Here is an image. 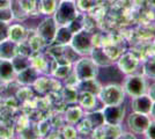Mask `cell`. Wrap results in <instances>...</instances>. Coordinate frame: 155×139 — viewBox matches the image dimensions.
Instances as JSON below:
<instances>
[{"mask_svg":"<svg viewBox=\"0 0 155 139\" xmlns=\"http://www.w3.org/2000/svg\"><path fill=\"white\" fill-rule=\"evenodd\" d=\"M15 70L11 60L0 59V80L2 81H9L15 75Z\"/></svg>","mask_w":155,"mask_h":139,"instance_id":"obj_18","label":"cell"},{"mask_svg":"<svg viewBox=\"0 0 155 139\" xmlns=\"http://www.w3.org/2000/svg\"><path fill=\"white\" fill-rule=\"evenodd\" d=\"M29 60H30V65L32 67H35L37 71H43L44 68L46 67V60L42 57V56H32L31 58L29 57Z\"/></svg>","mask_w":155,"mask_h":139,"instance_id":"obj_29","label":"cell"},{"mask_svg":"<svg viewBox=\"0 0 155 139\" xmlns=\"http://www.w3.org/2000/svg\"><path fill=\"white\" fill-rule=\"evenodd\" d=\"M9 5H11V0H0V9L9 8Z\"/></svg>","mask_w":155,"mask_h":139,"instance_id":"obj_45","label":"cell"},{"mask_svg":"<svg viewBox=\"0 0 155 139\" xmlns=\"http://www.w3.org/2000/svg\"><path fill=\"white\" fill-rule=\"evenodd\" d=\"M147 94L149 98L153 100V102H155V82L147 87Z\"/></svg>","mask_w":155,"mask_h":139,"instance_id":"obj_44","label":"cell"},{"mask_svg":"<svg viewBox=\"0 0 155 139\" xmlns=\"http://www.w3.org/2000/svg\"><path fill=\"white\" fill-rule=\"evenodd\" d=\"M146 137L149 139H155V119H150L147 130L145 131Z\"/></svg>","mask_w":155,"mask_h":139,"instance_id":"obj_41","label":"cell"},{"mask_svg":"<svg viewBox=\"0 0 155 139\" xmlns=\"http://www.w3.org/2000/svg\"><path fill=\"white\" fill-rule=\"evenodd\" d=\"M27 38V30L21 25H12L8 26V40L14 43H20Z\"/></svg>","mask_w":155,"mask_h":139,"instance_id":"obj_16","label":"cell"},{"mask_svg":"<svg viewBox=\"0 0 155 139\" xmlns=\"http://www.w3.org/2000/svg\"><path fill=\"white\" fill-rule=\"evenodd\" d=\"M22 8L26 11L27 14H30L34 12L36 7V0H20Z\"/></svg>","mask_w":155,"mask_h":139,"instance_id":"obj_35","label":"cell"},{"mask_svg":"<svg viewBox=\"0 0 155 139\" xmlns=\"http://www.w3.org/2000/svg\"><path fill=\"white\" fill-rule=\"evenodd\" d=\"M94 45V36L87 29H81L80 31L73 34V37L70 42V46L81 56L91 55Z\"/></svg>","mask_w":155,"mask_h":139,"instance_id":"obj_3","label":"cell"},{"mask_svg":"<svg viewBox=\"0 0 155 139\" xmlns=\"http://www.w3.org/2000/svg\"><path fill=\"white\" fill-rule=\"evenodd\" d=\"M104 123L107 124H122L125 117V107L123 103L115 106H104L102 109Z\"/></svg>","mask_w":155,"mask_h":139,"instance_id":"obj_7","label":"cell"},{"mask_svg":"<svg viewBox=\"0 0 155 139\" xmlns=\"http://www.w3.org/2000/svg\"><path fill=\"white\" fill-rule=\"evenodd\" d=\"M11 121H12V110L6 107L0 111V124H8Z\"/></svg>","mask_w":155,"mask_h":139,"instance_id":"obj_33","label":"cell"},{"mask_svg":"<svg viewBox=\"0 0 155 139\" xmlns=\"http://www.w3.org/2000/svg\"><path fill=\"white\" fill-rule=\"evenodd\" d=\"M63 98L67 103H77L78 98H79V93H78L77 86H67L63 89Z\"/></svg>","mask_w":155,"mask_h":139,"instance_id":"obj_23","label":"cell"},{"mask_svg":"<svg viewBox=\"0 0 155 139\" xmlns=\"http://www.w3.org/2000/svg\"><path fill=\"white\" fill-rule=\"evenodd\" d=\"M91 55V58L95 61V64H96L97 66H110L114 63V60L108 55V52L104 49H101L98 46H93Z\"/></svg>","mask_w":155,"mask_h":139,"instance_id":"obj_12","label":"cell"},{"mask_svg":"<svg viewBox=\"0 0 155 139\" xmlns=\"http://www.w3.org/2000/svg\"><path fill=\"white\" fill-rule=\"evenodd\" d=\"M73 73L75 74V77L79 81L93 79V78H96L97 74H98V66L91 58L82 57L75 61Z\"/></svg>","mask_w":155,"mask_h":139,"instance_id":"obj_4","label":"cell"},{"mask_svg":"<svg viewBox=\"0 0 155 139\" xmlns=\"http://www.w3.org/2000/svg\"><path fill=\"white\" fill-rule=\"evenodd\" d=\"M18 126L21 127V131H23V130H26L27 127H29V117H28L27 115H22V116H20Z\"/></svg>","mask_w":155,"mask_h":139,"instance_id":"obj_42","label":"cell"},{"mask_svg":"<svg viewBox=\"0 0 155 139\" xmlns=\"http://www.w3.org/2000/svg\"><path fill=\"white\" fill-rule=\"evenodd\" d=\"M13 19V15L9 8H5V9H0V21H4V22H9V21Z\"/></svg>","mask_w":155,"mask_h":139,"instance_id":"obj_40","label":"cell"},{"mask_svg":"<svg viewBox=\"0 0 155 139\" xmlns=\"http://www.w3.org/2000/svg\"><path fill=\"white\" fill-rule=\"evenodd\" d=\"M8 38V25L7 22L0 21V42Z\"/></svg>","mask_w":155,"mask_h":139,"instance_id":"obj_39","label":"cell"},{"mask_svg":"<svg viewBox=\"0 0 155 139\" xmlns=\"http://www.w3.org/2000/svg\"><path fill=\"white\" fill-rule=\"evenodd\" d=\"M75 5H77V8L86 12V11H91L94 7V2L93 0H77Z\"/></svg>","mask_w":155,"mask_h":139,"instance_id":"obj_34","label":"cell"},{"mask_svg":"<svg viewBox=\"0 0 155 139\" xmlns=\"http://www.w3.org/2000/svg\"><path fill=\"white\" fill-rule=\"evenodd\" d=\"M73 37V33L70 30V28L67 26H59L56 31L54 41L58 45H68Z\"/></svg>","mask_w":155,"mask_h":139,"instance_id":"obj_17","label":"cell"},{"mask_svg":"<svg viewBox=\"0 0 155 139\" xmlns=\"http://www.w3.org/2000/svg\"><path fill=\"white\" fill-rule=\"evenodd\" d=\"M101 87H102V85L98 82V80L96 78H93V79L79 81L77 88L80 89V92H88V93H91V94H95L97 96V94L100 92Z\"/></svg>","mask_w":155,"mask_h":139,"instance_id":"obj_15","label":"cell"},{"mask_svg":"<svg viewBox=\"0 0 155 139\" xmlns=\"http://www.w3.org/2000/svg\"><path fill=\"white\" fill-rule=\"evenodd\" d=\"M86 119H87V121H88V123L91 124V129H95V127H97V126L104 124V118H103L102 110L89 113L87 116H86Z\"/></svg>","mask_w":155,"mask_h":139,"instance_id":"obj_24","label":"cell"},{"mask_svg":"<svg viewBox=\"0 0 155 139\" xmlns=\"http://www.w3.org/2000/svg\"><path fill=\"white\" fill-rule=\"evenodd\" d=\"M72 71L73 70H72V66L70 63H65V64H63V63H57V65L53 68L52 73L58 79H65V78H67L71 74Z\"/></svg>","mask_w":155,"mask_h":139,"instance_id":"obj_21","label":"cell"},{"mask_svg":"<svg viewBox=\"0 0 155 139\" xmlns=\"http://www.w3.org/2000/svg\"><path fill=\"white\" fill-rule=\"evenodd\" d=\"M35 89L39 93H46L48 91H50L51 88V79L48 78H37L36 81L34 82Z\"/></svg>","mask_w":155,"mask_h":139,"instance_id":"obj_28","label":"cell"},{"mask_svg":"<svg viewBox=\"0 0 155 139\" xmlns=\"http://www.w3.org/2000/svg\"><path fill=\"white\" fill-rule=\"evenodd\" d=\"M139 66V59L134 53L132 52H125L123 53L119 59H118V67L123 73L132 74L137 71V68Z\"/></svg>","mask_w":155,"mask_h":139,"instance_id":"obj_10","label":"cell"},{"mask_svg":"<svg viewBox=\"0 0 155 139\" xmlns=\"http://www.w3.org/2000/svg\"><path fill=\"white\" fill-rule=\"evenodd\" d=\"M9 9L12 12L13 19H18V20H23L26 19L28 14L26 11L22 8L20 0H11V5H9Z\"/></svg>","mask_w":155,"mask_h":139,"instance_id":"obj_22","label":"cell"},{"mask_svg":"<svg viewBox=\"0 0 155 139\" xmlns=\"http://www.w3.org/2000/svg\"><path fill=\"white\" fill-rule=\"evenodd\" d=\"M31 98L32 92L30 91V88H28V87H23V88H21V89H19L16 92V99L20 100V101L26 102V101H29Z\"/></svg>","mask_w":155,"mask_h":139,"instance_id":"obj_32","label":"cell"},{"mask_svg":"<svg viewBox=\"0 0 155 139\" xmlns=\"http://www.w3.org/2000/svg\"><path fill=\"white\" fill-rule=\"evenodd\" d=\"M27 42H28V44L30 46V49L32 50V52H38L39 50L44 46V44H45V42L39 37L37 33H34L32 35H30L28 37Z\"/></svg>","mask_w":155,"mask_h":139,"instance_id":"obj_27","label":"cell"},{"mask_svg":"<svg viewBox=\"0 0 155 139\" xmlns=\"http://www.w3.org/2000/svg\"><path fill=\"white\" fill-rule=\"evenodd\" d=\"M61 134L64 138H75L78 134V131L71 125H66L61 130Z\"/></svg>","mask_w":155,"mask_h":139,"instance_id":"obj_37","label":"cell"},{"mask_svg":"<svg viewBox=\"0 0 155 139\" xmlns=\"http://www.w3.org/2000/svg\"><path fill=\"white\" fill-rule=\"evenodd\" d=\"M16 55H18L16 43H14L8 38L0 42V59L12 60Z\"/></svg>","mask_w":155,"mask_h":139,"instance_id":"obj_14","label":"cell"},{"mask_svg":"<svg viewBox=\"0 0 155 139\" xmlns=\"http://www.w3.org/2000/svg\"><path fill=\"white\" fill-rule=\"evenodd\" d=\"M18 101H19V100L16 99V98H8V99L5 101V107L9 108V109L16 108V107H18Z\"/></svg>","mask_w":155,"mask_h":139,"instance_id":"obj_43","label":"cell"},{"mask_svg":"<svg viewBox=\"0 0 155 139\" xmlns=\"http://www.w3.org/2000/svg\"><path fill=\"white\" fill-rule=\"evenodd\" d=\"M57 28H58V25L56 23L54 19L53 18H48V19L43 20L39 23L36 33L46 44V43H51L54 41Z\"/></svg>","mask_w":155,"mask_h":139,"instance_id":"obj_8","label":"cell"},{"mask_svg":"<svg viewBox=\"0 0 155 139\" xmlns=\"http://www.w3.org/2000/svg\"><path fill=\"white\" fill-rule=\"evenodd\" d=\"M96 99L97 96L95 94H91V93L88 92H81L79 94L78 102L81 106V108H84L86 110H89V109L95 108V106H96Z\"/></svg>","mask_w":155,"mask_h":139,"instance_id":"obj_19","label":"cell"},{"mask_svg":"<svg viewBox=\"0 0 155 139\" xmlns=\"http://www.w3.org/2000/svg\"><path fill=\"white\" fill-rule=\"evenodd\" d=\"M13 137V129L8 124H0V138H11Z\"/></svg>","mask_w":155,"mask_h":139,"instance_id":"obj_36","label":"cell"},{"mask_svg":"<svg viewBox=\"0 0 155 139\" xmlns=\"http://www.w3.org/2000/svg\"><path fill=\"white\" fill-rule=\"evenodd\" d=\"M149 117H150V119H155V102H153L152 109L149 111Z\"/></svg>","mask_w":155,"mask_h":139,"instance_id":"obj_46","label":"cell"},{"mask_svg":"<svg viewBox=\"0 0 155 139\" xmlns=\"http://www.w3.org/2000/svg\"><path fill=\"white\" fill-rule=\"evenodd\" d=\"M11 61H12L14 70H15L16 73L22 71V70H25L26 67L30 66V60H29V58L25 57V56H21V55H16Z\"/></svg>","mask_w":155,"mask_h":139,"instance_id":"obj_25","label":"cell"},{"mask_svg":"<svg viewBox=\"0 0 155 139\" xmlns=\"http://www.w3.org/2000/svg\"><path fill=\"white\" fill-rule=\"evenodd\" d=\"M79 15L77 5L73 0H61L57 5L53 14V19L59 26H67Z\"/></svg>","mask_w":155,"mask_h":139,"instance_id":"obj_2","label":"cell"},{"mask_svg":"<svg viewBox=\"0 0 155 139\" xmlns=\"http://www.w3.org/2000/svg\"><path fill=\"white\" fill-rule=\"evenodd\" d=\"M38 131H37V134H42V136H44L46 133L49 132V129H50V123H49V121H46V119H42L41 122L38 123Z\"/></svg>","mask_w":155,"mask_h":139,"instance_id":"obj_38","label":"cell"},{"mask_svg":"<svg viewBox=\"0 0 155 139\" xmlns=\"http://www.w3.org/2000/svg\"><path fill=\"white\" fill-rule=\"evenodd\" d=\"M147 81L146 79L139 74H127L126 79L124 81L123 89L125 94H127L131 98H136L147 93Z\"/></svg>","mask_w":155,"mask_h":139,"instance_id":"obj_5","label":"cell"},{"mask_svg":"<svg viewBox=\"0 0 155 139\" xmlns=\"http://www.w3.org/2000/svg\"><path fill=\"white\" fill-rule=\"evenodd\" d=\"M16 48H18V55H21V56H25V57H30L32 53V50L30 49V46L28 44L27 40L22 41L16 44Z\"/></svg>","mask_w":155,"mask_h":139,"instance_id":"obj_31","label":"cell"},{"mask_svg":"<svg viewBox=\"0 0 155 139\" xmlns=\"http://www.w3.org/2000/svg\"><path fill=\"white\" fill-rule=\"evenodd\" d=\"M97 98L104 106H115L124 102L125 92L123 89V86L117 84H109L101 87L100 92L97 94Z\"/></svg>","mask_w":155,"mask_h":139,"instance_id":"obj_1","label":"cell"},{"mask_svg":"<svg viewBox=\"0 0 155 139\" xmlns=\"http://www.w3.org/2000/svg\"><path fill=\"white\" fill-rule=\"evenodd\" d=\"M123 132L120 124H107L104 123L102 125L93 129V137L94 138H105V139H117L120 137Z\"/></svg>","mask_w":155,"mask_h":139,"instance_id":"obj_9","label":"cell"},{"mask_svg":"<svg viewBox=\"0 0 155 139\" xmlns=\"http://www.w3.org/2000/svg\"><path fill=\"white\" fill-rule=\"evenodd\" d=\"M82 108L79 106H73L67 108L66 113H65V119L70 123V124H77L82 118Z\"/></svg>","mask_w":155,"mask_h":139,"instance_id":"obj_20","label":"cell"},{"mask_svg":"<svg viewBox=\"0 0 155 139\" xmlns=\"http://www.w3.org/2000/svg\"><path fill=\"white\" fill-rule=\"evenodd\" d=\"M149 122H150L149 115L134 113V111H132L130 114L127 119H126V123H127L130 131L133 133H137V134L145 133V131L148 127Z\"/></svg>","mask_w":155,"mask_h":139,"instance_id":"obj_6","label":"cell"},{"mask_svg":"<svg viewBox=\"0 0 155 139\" xmlns=\"http://www.w3.org/2000/svg\"><path fill=\"white\" fill-rule=\"evenodd\" d=\"M143 73L146 77L155 80V59H148L143 64Z\"/></svg>","mask_w":155,"mask_h":139,"instance_id":"obj_30","label":"cell"},{"mask_svg":"<svg viewBox=\"0 0 155 139\" xmlns=\"http://www.w3.org/2000/svg\"><path fill=\"white\" fill-rule=\"evenodd\" d=\"M152 106H153V100L149 98L147 93L136 96V98H132L131 108H132V111H134V113L149 115Z\"/></svg>","mask_w":155,"mask_h":139,"instance_id":"obj_11","label":"cell"},{"mask_svg":"<svg viewBox=\"0 0 155 139\" xmlns=\"http://www.w3.org/2000/svg\"><path fill=\"white\" fill-rule=\"evenodd\" d=\"M148 2H149V5H150V6L155 8V0H148Z\"/></svg>","mask_w":155,"mask_h":139,"instance_id":"obj_47","label":"cell"},{"mask_svg":"<svg viewBox=\"0 0 155 139\" xmlns=\"http://www.w3.org/2000/svg\"><path fill=\"white\" fill-rule=\"evenodd\" d=\"M57 8V0H39V11L41 13L50 15L53 14Z\"/></svg>","mask_w":155,"mask_h":139,"instance_id":"obj_26","label":"cell"},{"mask_svg":"<svg viewBox=\"0 0 155 139\" xmlns=\"http://www.w3.org/2000/svg\"><path fill=\"white\" fill-rule=\"evenodd\" d=\"M37 78H38V71L35 67H32L31 65L18 72V75H16L18 82L22 84V85H26V86L34 85V82L36 81Z\"/></svg>","mask_w":155,"mask_h":139,"instance_id":"obj_13","label":"cell"}]
</instances>
